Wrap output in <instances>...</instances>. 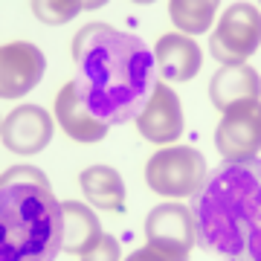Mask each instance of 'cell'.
Segmentation results:
<instances>
[{
  "instance_id": "cell-1",
  "label": "cell",
  "mask_w": 261,
  "mask_h": 261,
  "mask_svg": "<svg viewBox=\"0 0 261 261\" xmlns=\"http://www.w3.org/2000/svg\"><path fill=\"white\" fill-rule=\"evenodd\" d=\"M73 64L79 96L108 125L137 119L160 82L154 49L111 23H87L75 32Z\"/></svg>"
},
{
  "instance_id": "cell-2",
  "label": "cell",
  "mask_w": 261,
  "mask_h": 261,
  "mask_svg": "<svg viewBox=\"0 0 261 261\" xmlns=\"http://www.w3.org/2000/svg\"><path fill=\"white\" fill-rule=\"evenodd\" d=\"M197 244L221 261H261V157L221 163L192 197Z\"/></svg>"
},
{
  "instance_id": "cell-3",
  "label": "cell",
  "mask_w": 261,
  "mask_h": 261,
  "mask_svg": "<svg viewBox=\"0 0 261 261\" xmlns=\"http://www.w3.org/2000/svg\"><path fill=\"white\" fill-rule=\"evenodd\" d=\"M64 244V209L47 174L9 166L0 177V261H56Z\"/></svg>"
},
{
  "instance_id": "cell-4",
  "label": "cell",
  "mask_w": 261,
  "mask_h": 261,
  "mask_svg": "<svg viewBox=\"0 0 261 261\" xmlns=\"http://www.w3.org/2000/svg\"><path fill=\"white\" fill-rule=\"evenodd\" d=\"M209 180L203 154L192 145L160 148L145 163V183L160 197H195Z\"/></svg>"
},
{
  "instance_id": "cell-5",
  "label": "cell",
  "mask_w": 261,
  "mask_h": 261,
  "mask_svg": "<svg viewBox=\"0 0 261 261\" xmlns=\"http://www.w3.org/2000/svg\"><path fill=\"white\" fill-rule=\"evenodd\" d=\"M261 47V9L252 3H232L221 15L212 38L209 53L224 67L247 64V58Z\"/></svg>"
},
{
  "instance_id": "cell-6",
  "label": "cell",
  "mask_w": 261,
  "mask_h": 261,
  "mask_svg": "<svg viewBox=\"0 0 261 261\" xmlns=\"http://www.w3.org/2000/svg\"><path fill=\"white\" fill-rule=\"evenodd\" d=\"M148 247L166 261H189V252L197 244V224L192 209L183 203H160L145 218Z\"/></svg>"
},
{
  "instance_id": "cell-7",
  "label": "cell",
  "mask_w": 261,
  "mask_h": 261,
  "mask_svg": "<svg viewBox=\"0 0 261 261\" xmlns=\"http://www.w3.org/2000/svg\"><path fill=\"white\" fill-rule=\"evenodd\" d=\"M215 145L226 163L255 160L261 151V102L235 105L215 128Z\"/></svg>"
},
{
  "instance_id": "cell-8",
  "label": "cell",
  "mask_w": 261,
  "mask_h": 261,
  "mask_svg": "<svg viewBox=\"0 0 261 261\" xmlns=\"http://www.w3.org/2000/svg\"><path fill=\"white\" fill-rule=\"evenodd\" d=\"M47 58L29 41H12L0 47V96L20 99L44 79Z\"/></svg>"
},
{
  "instance_id": "cell-9",
  "label": "cell",
  "mask_w": 261,
  "mask_h": 261,
  "mask_svg": "<svg viewBox=\"0 0 261 261\" xmlns=\"http://www.w3.org/2000/svg\"><path fill=\"white\" fill-rule=\"evenodd\" d=\"M137 130L142 140L154 142V145H171L180 140L183 134V108H180V96L171 90V84L160 79L154 87L151 102L145 111L137 116Z\"/></svg>"
},
{
  "instance_id": "cell-10",
  "label": "cell",
  "mask_w": 261,
  "mask_h": 261,
  "mask_svg": "<svg viewBox=\"0 0 261 261\" xmlns=\"http://www.w3.org/2000/svg\"><path fill=\"white\" fill-rule=\"evenodd\" d=\"M56 122L38 105H18L3 119V145L12 154H38L53 142Z\"/></svg>"
},
{
  "instance_id": "cell-11",
  "label": "cell",
  "mask_w": 261,
  "mask_h": 261,
  "mask_svg": "<svg viewBox=\"0 0 261 261\" xmlns=\"http://www.w3.org/2000/svg\"><path fill=\"white\" fill-rule=\"evenodd\" d=\"M56 122L61 125V130H64L70 140L82 142V145L105 140L108 130H111L108 122L99 119V116L87 108V102L79 96L73 82H67L56 96Z\"/></svg>"
},
{
  "instance_id": "cell-12",
  "label": "cell",
  "mask_w": 261,
  "mask_h": 261,
  "mask_svg": "<svg viewBox=\"0 0 261 261\" xmlns=\"http://www.w3.org/2000/svg\"><path fill=\"white\" fill-rule=\"evenodd\" d=\"M154 61H157L163 82H189V79H195L200 64H203V53L189 35L168 32L154 47Z\"/></svg>"
},
{
  "instance_id": "cell-13",
  "label": "cell",
  "mask_w": 261,
  "mask_h": 261,
  "mask_svg": "<svg viewBox=\"0 0 261 261\" xmlns=\"http://www.w3.org/2000/svg\"><path fill=\"white\" fill-rule=\"evenodd\" d=\"M209 99L215 111L226 113L235 105L244 102H261V79L250 64L238 67H221L209 82Z\"/></svg>"
},
{
  "instance_id": "cell-14",
  "label": "cell",
  "mask_w": 261,
  "mask_h": 261,
  "mask_svg": "<svg viewBox=\"0 0 261 261\" xmlns=\"http://www.w3.org/2000/svg\"><path fill=\"white\" fill-rule=\"evenodd\" d=\"M61 209H64V244H61V252H70V255L82 258L90 250H96L99 241L105 238L102 226H99V215L90 206L79 203V200H64Z\"/></svg>"
},
{
  "instance_id": "cell-15",
  "label": "cell",
  "mask_w": 261,
  "mask_h": 261,
  "mask_svg": "<svg viewBox=\"0 0 261 261\" xmlns=\"http://www.w3.org/2000/svg\"><path fill=\"white\" fill-rule=\"evenodd\" d=\"M82 192L84 197L102 209V212H125V183L122 174L111 166H90L82 171Z\"/></svg>"
},
{
  "instance_id": "cell-16",
  "label": "cell",
  "mask_w": 261,
  "mask_h": 261,
  "mask_svg": "<svg viewBox=\"0 0 261 261\" xmlns=\"http://www.w3.org/2000/svg\"><path fill=\"white\" fill-rule=\"evenodd\" d=\"M218 3L215 0H171L168 3V18L180 29V35H203L212 27Z\"/></svg>"
},
{
  "instance_id": "cell-17",
  "label": "cell",
  "mask_w": 261,
  "mask_h": 261,
  "mask_svg": "<svg viewBox=\"0 0 261 261\" xmlns=\"http://www.w3.org/2000/svg\"><path fill=\"white\" fill-rule=\"evenodd\" d=\"M32 15H35L41 23H49V27H58V23H67L73 20L82 9H96L102 3H79V0H32Z\"/></svg>"
},
{
  "instance_id": "cell-18",
  "label": "cell",
  "mask_w": 261,
  "mask_h": 261,
  "mask_svg": "<svg viewBox=\"0 0 261 261\" xmlns=\"http://www.w3.org/2000/svg\"><path fill=\"white\" fill-rule=\"evenodd\" d=\"M82 261H122L119 241H116L113 235H105L96 250H90L87 255H82Z\"/></svg>"
},
{
  "instance_id": "cell-19",
  "label": "cell",
  "mask_w": 261,
  "mask_h": 261,
  "mask_svg": "<svg viewBox=\"0 0 261 261\" xmlns=\"http://www.w3.org/2000/svg\"><path fill=\"white\" fill-rule=\"evenodd\" d=\"M125 261H166V258H163V255H160L157 250H151L148 244H145V247H140V250L130 252V255H128Z\"/></svg>"
}]
</instances>
